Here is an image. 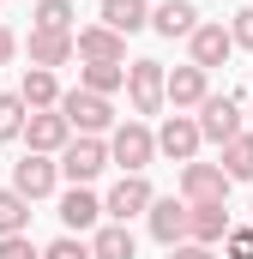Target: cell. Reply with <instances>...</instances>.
Listing matches in <instances>:
<instances>
[{"instance_id":"ba28073f","label":"cell","mask_w":253,"mask_h":259,"mask_svg":"<svg viewBox=\"0 0 253 259\" xmlns=\"http://www.w3.org/2000/svg\"><path fill=\"white\" fill-rule=\"evenodd\" d=\"M151 139H157V151H163L169 163H193V157H199V127H193V115H169Z\"/></svg>"},{"instance_id":"e0dca14e","label":"cell","mask_w":253,"mask_h":259,"mask_svg":"<svg viewBox=\"0 0 253 259\" xmlns=\"http://www.w3.org/2000/svg\"><path fill=\"white\" fill-rule=\"evenodd\" d=\"M24 49H30V66H49V72L72 61V36H61V30H30Z\"/></svg>"},{"instance_id":"ac0fdd59","label":"cell","mask_w":253,"mask_h":259,"mask_svg":"<svg viewBox=\"0 0 253 259\" xmlns=\"http://www.w3.org/2000/svg\"><path fill=\"white\" fill-rule=\"evenodd\" d=\"M145 18H151V0H103V24H109L115 36L145 30Z\"/></svg>"},{"instance_id":"30bf717a","label":"cell","mask_w":253,"mask_h":259,"mask_svg":"<svg viewBox=\"0 0 253 259\" xmlns=\"http://www.w3.org/2000/svg\"><path fill=\"white\" fill-rule=\"evenodd\" d=\"M55 181H61V169L49 163V157H24V163H12V193H24V199H49L55 193Z\"/></svg>"},{"instance_id":"5b68a950","label":"cell","mask_w":253,"mask_h":259,"mask_svg":"<svg viewBox=\"0 0 253 259\" xmlns=\"http://www.w3.org/2000/svg\"><path fill=\"white\" fill-rule=\"evenodd\" d=\"M18 139H30V151H36V157H55V151H66L72 127L61 121V109H30V115H24V133H18Z\"/></svg>"},{"instance_id":"d6986e66","label":"cell","mask_w":253,"mask_h":259,"mask_svg":"<svg viewBox=\"0 0 253 259\" xmlns=\"http://www.w3.org/2000/svg\"><path fill=\"white\" fill-rule=\"evenodd\" d=\"M121 84H126V66H121V61H85V66H78V91L115 97Z\"/></svg>"},{"instance_id":"7c38bea8","label":"cell","mask_w":253,"mask_h":259,"mask_svg":"<svg viewBox=\"0 0 253 259\" xmlns=\"http://www.w3.org/2000/svg\"><path fill=\"white\" fill-rule=\"evenodd\" d=\"M187 42H193V66H199V72H211V66H223L229 55H235V42H229L223 24H193Z\"/></svg>"},{"instance_id":"9a60e30c","label":"cell","mask_w":253,"mask_h":259,"mask_svg":"<svg viewBox=\"0 0 253 259\" xmlns=\"http://www.w3.org/2000/svg\"><path fill=\"white\" fill-rule=\"evenodd\" d=\"M229 235V205H187V241L211 247Z\"/></svg>"},{"instance_id":"484cf974","label":"cell","mask_w":253,"mask_h":259,"mask_svg":"<svg viewBox=\"0 0 253 259\" xmlns=\"http://www.w3.org/2000/svg\"><path fill=\"white\" fill-rule=\"evenodd\" d=\"M24 133V97L12 91V97H0V139H18Z\"/></svg>"},{"instance_id":"6da1fadb","label":"cell","mask_w":253,"mask_h":259,"mask_svg":"<svg viewBox=\"0 0 253 259\" xmlns=\"http://www.w3.org/2000/svg\"><path fill=\"white\" fill-rule=\"evenodd\" d=\"M61 121L72 133H85V139H97V133H109V121H115V109H109V97H97V91H61Z\"/></svg>"},{"instance_id":"603a6c76","label":"cell","mask_w":253,"mask_h":259,"mask_svg":"<svg viewBox=\"0 0 253 259\" xmlns=\"http://www.w3.org/2000/svg\"><path fill=\"white\" fill-rule=\"evenodd\" d=\"M229 181H253V133H235L229 145H223V163H217Z\"/></svg>"},{"instance_id":"5bb4252c","label":"cell","mask_w":253,"mask_h":259,"mask_svg":"<svg viewBox=\"0 0 253 259\" xmlns=\"http://www.w3.org/2000/svg\"><path fill=\"white\" fill-rule=\"evenodd\" d=\"M145 211H151V235H157L163 247L187 241V199H151Z\"/></svg>"},{"instance_id":"277c9868","label":"cell","mask_w":253,"mask_h":259,"mask_svg":"<svg viewBox=\"0 0 253 259\" xmlns=\"http://www.w3.org/2000/svg\"><path fill=\"white\" fill-rule=\"evenodd\" d=\"M193 127H199V139H211V145H229V139L241 133V103H235V97H205Z\"/></svg>"},{"instance_id":"cb8c5ba5","label":"cell","mask_w":253,"mask_h":259,"mask_svg":"<svg viewBox=\"0 0 253 259\" xmlns=\"http://www.w3.org/2000/svg\"><path fill=\"white\" fill-rule=\"evenodd\" d=\"M24 229H30V199L0 187V235H24Z\"/></svg>"},{"instance_id":"52a82bcc","label":"cell","mask_w":253,"mask_h":259,"mask_svg":"<svg viewBox=\"0 0 253 259\" xmlns=\"http://www.w3.org/2000/svg\"><path fill=\"white\" fill-rule=\"evenodd\" d=\"M126 97L139 115H157L163 109V61H133L126 66Z\"/></svg>"},{"instance_id":"ffe728a7","label":"cell","mask_w":253,"mask_h":259,"mask_svg":"<svg viewBox=\"0 0 253 259\" xmlns=\"http://www.w3.org/2000/svg\"><path fill=\"white\" fill-rule=\"evenodd\" d=\"M97 217H103V199H97V193H85V187L61 193V223H66V235H72V229H91Z\"/></svg>"},{"instance_id":"2e32d148","label":"cell","mask_w":253,"mask_h":259,"mask_svg":"<svg viewBox=\"0 0 253 259\" xmlns=\"http://www.w3.org/2000/svg\"><path fill=\"white\" fill-rule=\"evenodd\" d=\"M157 36H193V24H199V12H193L187 0H163V6H151V18H145Z\"/></svg>"},{"instance_id":"44dd1931","label":"cell","mask_w":253,"mask_h":259,"mask_svg":"<svg viewBox=\"0 0 253 259\" xmlns=\"http://www.w3.org/2000/svg\"><path fill=\"white\" fill-rule=\"evenodd\" d=\"M18 97H24V109H55V103H61V84H55V72H49V66H24Z\"/></svg>"},{"instance_id":"1f68e13d","label":"cell","mask_w":253,"mask_h":259,"mask_svg":"<svg viewBox=\"0 0 253 259\" xmlns=\"http://www.w3.org/2000/svg\"><path fill=\"white\" fill-rule=\"evenodd\" d=\"M12 49H18V42H12V30H6V24H0V66L12 61Z\"/></svg>"},{"instance_id":"83f0119b","label":"cell","mask_w":253,"mask_h":259,"mask_svg":"<svg viewBox=\"0 0 253 259\" xmlns=\"http://www.w3.org/2000/svg\"><path fill=\"white\" fill-rule=\"evenodd\" d=\"M223 259H253V229H229L223 235Z\"/></svg>"},{"instance_id":"8fae6325","label":"cell","mask_w":253,"mask_h":259,"mask_svg":"<svg viewBox=\"0 0 253 259\" xmlns=\"http://www.w3.org/2000/svg\"><path fill=\"white\" fill-rule=\"evenodd\" d=\"M72 55H85V61H126V36H115L109 24H85V30H72Z\"/></svg>"},{"instance_id":"7a4b0ae2","label":"cell","mask_w":253,"mask_h":259,"mask_svg":"<svg viewBox=\"0 0 253 259\" xmlns=\"http://www.w3.org/2000/svg\"><path fill=\"white\" fill-rule=\"evenodd\" d=\"M55 169H61L72 187H85V181H97V175L109 169V145H103V139H66V151H61Z\"/></svg>"},{"instance_id":"f546056e","label":"cell","mask_w":253,"mask_h":259,"mask_svg":"<svg viewBox=\"0 0 253 259\" xmlns=\"http://www.w3.org/2000/svg\"><path fill=\"white\" fill-rule=\"evenodd\" d=\"M229 42H235V49H253V6H241V12H235V24H229Z\"/></svg>"},{"instance_id":"4dcf8cb0","label":"cell","mask_w":253,"mask_h":259,"mask_svg":"<svg viewBox=\"0 0 253 259\" xmlns=\"http://www.w3.org/2000/svg\"><path fill=\"white\" fill-rule=\"evenodd\" d=\"M169 259H217V253H211V247H199V241H175Z\"/></svg>"},{"instance_id":"4316f807","label":"cell","mask_w":253,"mask_h":259,"mask_svg":"<svg viewBox=\"0 0 253 259\" xmlns=\"http://www.w3.org/2000/svg\"><path fill=\"white\" fill-rule=\"evenodd\" d=\"M43 259H91V247H85L78 235H61V241H49V247H43Z\"/></svg>"},{"instance_id":"7402d4cb","label":"cell","mask_w":253,"mask_h":259,"mask_svg":"<svg viewBox=\"0 0 253 259\" xmlns=\"http://www.w3.org/2000/svg\"><path fill=\"white\" fill-rule=\"evenodd\" d=\"M91 259H139V241H133V229H126V223H109V229H97V241H91Z\"/></svg>"},{"instance_id":"d4e9b609","label":"cell","mask_w":253,"mask_h":259,"mask_svg":"<svg viewBox=\"0 0 253 259\" xmlns=\"http://www.w3.org/2000/svg\"><path fill=\"white\" fill-rule=\"evenodd\" d=\"M30 30H61V36H72V6H66V0H36Z\"/></svg>"},{"instance_id":"f1b7e54d","label":"cell","mask_w":253,"mask_h":259,"mask_svg":"<svg viewBox=\"0 0 253 259\" xmlns=\"http://www.w3.org/2000/svg\"><path fill=\"white\" fill-rule=\"evenodd\" d=\"M0 259H43L30 247V235H0Z\"/></svg>"},{"instance_id":"8992f818","label":"cell","mask_w":253,"mask_h":259,"mask_svg":"<svg viewBox=\"0 0 253 259\" xmlns=\"http://www.w3.org/2000/svg\"><path fill=\"white\" fill-rule=\"evenodd\" d=\"M181 193H187V205H223L229 199V175L217 163H181Z\"/></svg>"},{"instance_id":"3957f363","label":"cell","mask_w":253,"mask_h":259,"mask_svg":"<svg viewBox=\"0 0 253 259\" xmlns=\"http://www.w3.org/2000/svg\"><path fill=\"white\" fill-rule=\"evenodd\" d=\"M151 157H157V139H151V127H145V121L115 127V139H109V163H121L126 175H139Z\"/></svg>"},{"instance_id":"9c48e42d","label":"cell","mask_w":253,"mask_h":259,"mask_svg":"<svg viewBox=\"0 0 253 259\" xmlns=\"http://www.w3.org/2000/svg\"><path fill=\"white\" fill-rule=\"evenodd\" d=\"M151 199H157V193H151V181H145V175H121V181H115V193L103 199V217L126 223V217H139Z\"/></svg>"},{"instance_id":"4fadbf2b","label":"cell","mask_w":253,"mask_h":259,"mask_svg":"<svg viewBox=\"0 0 253 259\" xmlns=\"http://www.w3.org/2000/svg\"><path fill=\"white\" fill-rule=\"evenodd\" d=\"M211 91H205V72L199 66H175V72H163V103H175V115L181 109H199Z\"/></svg>"}]
</instances>
